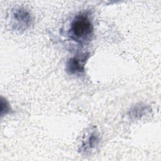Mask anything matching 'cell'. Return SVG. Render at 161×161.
Returning <instances> with one entry per match:
<instances>
[{
    "label": "cell",
    "instance_id": "1",
    "mask_svg": "<svg viewBox=\"0 0 161 161\" xmlns=\"http://www.w3.org/2000/svg\"><path fill=\"white\" fill-rule=\"evenodd\" d=\"M94 35V25L89 16L86 13L76 15L68 30V36L74 42L84 45L90 42Z\"/></svg>",
    "mask_w": 161,
    "mask_h": 161
},
{
    "label": "cell",
    "instance_id": "2",
    "mask_svg": "<svg viewBox=\"0 0 161 161\" xmlns=\"http://www.w3.org/2000/svg\"><path fill=\"white\" fill-rule=\"evenodd\" d=\"M11 20L13 29L18 31H23L29 28L33 21L31 13L21 7L13 9Z\"/></svg>",
    "mask_w": 161,
    "mask_h": 161
},
{
    "label": "cell",
    "instance_id": "3",
    "mask_svg": "<svg viewBox=\"0 0 161 161\" xmlns=\"http://www.w3.org/2000/svg\"><path fill=\"white\" fill-rule=\"evenodd\" d=\"M89 57V52H84L70 57L66 62V72L71 75H81L84 73L85 65Z\"/></svg>",
    "mask_w": 161,
    "mask_h": 161
},
{
    "label": "cell",
    "instance_id": "4",
    "mask_svg": "<svg viewBox=\"0 0 161 161\" xmlns=\"http://www.w3.org/2000/svg\"><path fill=\"white\" fill-rule=\"evenodd\" d=\"M99 143V136L96 130L91 131L86 140L82 142V144L80 147L81 152H89L93 148H96Z\"/></svg>",
    "mask_w": 161,
    "mask_h": 161
},
{
    "label": "cell",
    "instance_id": "5",
    "mask_svg": "<svg viewBox=\"0 0 161 161\" xmlns=\"http://www.w3.org/2000/svg\"><path fill=\"white\" fill-rule=\"evenodd\" d=\"M147 110V108L146 105H144L143 104H140L139 105H136L130 109L129 112V115L130 116H131V117L133 116L135 118L140 117V116H142L145 113V111Z\"/></svg>",
    "mask_w": 161,
    "mask_h": 161
}]
</instances>
